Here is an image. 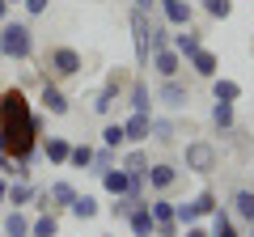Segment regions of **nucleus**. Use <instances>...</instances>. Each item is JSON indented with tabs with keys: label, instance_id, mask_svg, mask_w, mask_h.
<instances>
[{
	"label": "nucleus",
	"instance_id": "nucleus-1",
	"mask_svg": "<svg viewBox=\"0 0 254 237\" xmlns=\"http://www.w3.org/2000/svg\"><path fill=\"white\" fill-rule=\"evenodd\" d=\"M0 136H4V148L9 157L34 165L38 161V140H43V118L34 115V102L21 85H9L0 89Z\"/></svg>",
	"mask_w": 254,
	"mask_h": 237
},
{
	"label": "nucleus",
	"instance_id": "nucleus-2",
	"mask_svg": "<svg viewBox=\"0 0 254 237\" xmlns=\"http://www.w3.org/2000/svg\"><path fill=\"white\" fill-rule=\"evenodd\" d=\"M0 59H13V64H26L34 59V26L30 21H4L0 26Z\"/></svg>",
	"mask_w": 254,
	"mask_h": 237
},
{
	"label": "nucleus",
	"instance_id": "nucleus-3",
	"mask_svg": "<svg viewBox=\"0 0 254 237\" xmlns=\"http://www.w3.org/2000/svg\"><path fill=\"white\" fill-rule=\"evenodd\" d=\"M43 64H47L43 72L51 76V81H72V76H81L85 59H81V51H76V47H51Z\"/></svg>",
	"mask_w": 254,
	"mask_h": 237
},
{
	"label": "nucleus",
	"instance_id": "nucleus-4",
	"mask_svg": "<svg viewBox=\"0 0 254 237\" xmlns=\"http://www.w3.org/2000/svg\"><path fill=\"white\" fill-rule=\"evenodd\" d=\"M182 165H187V174L208 178V174L220 165V153H216L212 140H187V148H182Z\"/></svg>",
	"mask_w": 254,
	"mask_h": 237
},
{
	"label": "nucleus",
	"instance_id": "nucleus-5",
	"mask_svg": "<svg viewBox=\"0 0 254 237\" xmlns=\"http://www.w3.org/2000/svg\"><path fill=\"white\" fill-rule=\"evenodd\" d=\"M127 21H131V43H136V64L148 68V59H153V17H148L144 9H131L127 13Z\"/></svg>",
	"mask_w": 254,
	"mask_h": 237
},
{
	"label": "nucleus",
	"instance_id": "nucleus-6",
	"mask_svg": "<svg viewBox=\"0 0 254 237\" xmlns=\"http://www.w3.org/2000/svg\"><path fill=\"white\" fill-rule=\"evenodd\" d=\"M178 178H182V170H178V165H170V161H153V165H148V174H144V182H148V191H153V195H170L174 186H178Z\"/></svg>",
	"mask_w": 254,
	"mask_h": 237
},
{
	"label": "nucleus",
	"instance_id": "nucleus-7",
	"mask_svg": "<svg viewBox=\"0 0 254 237\" xmlns=\"http://www.w3.org/2000/svg\"><path fill=\"white\" fill-rule=\"evenodd\" d=\"M38 106H43V110H47L51 118H64L68 110H72V102H68V93L60 89V81L43 76V89H38Z\"/></svg>",
	"mask_w": 254,
	"mask_h": 237
},
{
	"label": "nucleus",
	"instance_id": "nucleus-8",
	"mask_svg": "<svg viewBox=\"0 0 254 237\" xmlns=\"http://www.w3.org/2000/svg\"><path fill=\"white\" fill-rule=\"evenodd\" d=\"M148 212H153V220H157V237H182V225L174 220V203L165 199V195H153V199H148Z\"/></svg>",
	"mask_w": 254,
	"mask_h": 237
},
{
	"label": "nucleus",
	"instance_id": "nucleus-9",
	"mask_svg": "<svg viewBox=\"0 0 254 237\" xmlns=\"http://www.w3.org/2000/svg\"><path fill=\"white\" fill-rule=\"evenodd\" d=\"M123 81H127V76L119 72V68L106 76V85H102V89H98V98H93V115H110V110H115L119 93H123Z\"/></svg>",
	"mask_w": 254,
	"mask_h": 237
},
{
	"label": "nucleus",
	"instance_id": "nucleus-10",
	"mask_svg": "<svg viewBox=\"0 0 254 237\" xmlns=\"http://www.w3.org/2000/svg\"><path fill=\"white\" fill-rule=\"evenodd\" d=\"M153 98L161 102L165 110H182V106L190 102V89L178 81V76H170V81H161V85H157V93H153Z\"/></svg>",
	"mask_w": 254,
	"mask_h": 237
},
{
	"label": "nucleus",
	"instance_id": "nucleus-11",
	"mask_svg": "<svg viewBox=\"0 0 254 237\" xmlns=\"http://www.w3.org/2000/svg\"><path fill=\"white\" fill-rule=\"evenodd\" d=\"M123 136H127V144H148V136H153V115H131L123 118Z\"/></svg>",
	"mask_w": 254,
	"mask_h": 237
},
{
	"label": "nucleus",
	"instance_id": "nucleus-12",
	"mask_svg": "<svg viewBox=\"0 0 254 237\" xmlns=\"http://www.w3.org/2000/svg\"><path fill=\"white\" fill-rule=\"evenodd\" d=\"M148 165H153V157L144 153V144H131V148L123 153V161H119V170H123L127 178H144Z\"/></svg>",
	"mask_w": 254,
	"mask_h": 237
},
{
	"label": "nucleus",
	"instance_id": "nucleus-13",
	"mask_svg": "<svg viewBox=\"0 0 254 237\" xmlns=\"http://www.w3.org/2000/svg\"><path fill=\"white\" fill-rule=\"evenodd\" d=\"M148 64H153V72L161 76V81H170V76H178V68H182V55L174 51V47H157Z\"/></svg>",
	"mask_w": 254,
	"mask_h": 237
},
{
	"label": "nucleus",
	"instance_id": "nucleus-14",
	"mask_svg": "<svg viewBox=\"0 0 254 237\" xmlns=\"http://www.w3.org/2000/svg\"><path fill=\"white\" fill-rule=\"evenodd\" d=\"M38 153H43L51 165H68V153H72V140H68V136H43V140H38Z\"/></svg>",
	"mask_w": 254,
	"mask_h": 237
},
{
	"label": "nucleus",
	"instance_id": "nucleus-15",
	"mask_svg": "<svg viewBox=\"0 0 254 237\" xmlns=\"http://www.w3.org/2000/svg\"><path fill=\"white\" fill-rule=\"evenodd\" d=\"M30 220H34L30 208H9L4 220H0V229H4V237H30Z\"/></svg>",
	"mask_w": 254,
	"mask_h": 237
},
{
	"label": "nucleus",
	"instance_id": "nucleus-16",
	"mask_svg": "<svg viewBox=\"0 0 254 237\" xmlns=\"http://www.w3.org/2000/svg\"><path fill=\"white\" fill-rule=\"evenodd\" d=\"M153 89H148V81L144 76H136V81H131V89H127V106L136 110V115H153Z\"/></svg>",
	"mask_w": 254,
	"mask_h": 237
},
{
	"label": "nucleus",
	"instance_id": "nucleus-17",
	"mask_svg": "<svg viewBox=\"0 0 254 237\" xmlns=\"http://www.w3.org/2000/svg\"><path fill=\"white\" fill-rule=\"evenodd\" d=\"M127 229H131V237H157V220H153V212H148V203H140V208L127 212Z\"/></svg>",
	"mask_w": 254,
	"mask_h": 237
},
{
	"label": "nucleus",
	"instance_id": "nucleus-18",
	"mask_svg": "<svg viewBox=\"0 0 254 237\" xmlns=\"http://www.w3.org/2000/svg\"><path fill=\"white\" fill-rule=\"evenodd\" d=\"M170 47L182 55V59H190V55L203 47V34H199V30H190V26H182L178 34H170Z\"/></svg>",
	"mask_w": 254,
	"mask_h": 237
},
{
	"label": "nucleus",
	"instance_id": "nucleus-19",
	"mask_svg": "<svg viewBox=\"0 0 254 237\" xmlns=\"http://www.w3.org/2000/svg\"><path fill=\"white\" fill-rule=\"evenodd\" d=\"M34 195H38V186L30 182V178H9V208H30L34 203Z\"/></svg>",
	"mask_w": 254,
	"mask_h": 237
},
{
	"label": "nucleus",
	"instance_id": "nucleus-20",
	"mask_svg": "<svg viewBox=\"0 0 254 237\" xmlns=\"http://www.w3.org/2000/svg\"><path fill=\"white\" fill-rule=\"evenodd\" d=\"M187 64L195 68V76H203V81H212V76H220V59H216V55L208 51V47H199V51L190 55Z\"/></svg>",
	"mask_w": 254,
	"mask_h": 237
},
{
	"label": "nucleus",
	"instance_id": "nucleus-21",
	"mask_svg": "<svg viewBox=\"0 0 254 237\" xmlns=\"http://www.w3.org/2000/svg\"><path fill=\"white\" fill-rule=\"evenodd\" d=\"M30 237H60V212H34Z\"/></svg>",
	"mask_w": 254,
	"mask_h": 237
},
{
	"label": "nucleus",
	"instance_id": "nucleus-22",
	"mask_svg": "<svg viewBox=\"0 0 254 237\" xmlns=\"http://www.w3.org/2000/svg\"><path fill=\"white\" fill-rule=\"evenodd\" d=\"M237 115H233V102H212V127L216 131H233Z\"/></svg>",
	"mask_w": 254,
	"mask_h": 237
},
{
	"label": "nucleus",
	"instance_id": "nucleus-23",
	"mask_svg": "<svg viewBox=\"0 0 254 237\" xmlns=\"http://www.w3.org/2000/svg\"><path fill=\"white\" fill-rule=\"evenodd\" d=\"M127 182H131V178H127V174L119 170V165H115V170H106V174H102V191H106L110 199H115V195H127Z\"/></svg>",
	"mask_w": 254,
	"mask_h": 237
},
{
	"label": "nucleus",
	"instance_id": "nucleus-24",
	"mask_svg": "<svg viewBox=\"0 0 254 237\" xmlns=\"http://www.w3.org/2000/svg\"><path fill=\"white\" fill-rule=\"evenodd\" d=\"M212 98L216 102H237L242 98V85L229 81V76H212Z\"/></svg>",
	"mask_w": 254,
	"mask_h": 237
},
{
	"label": "nucleus",
	"instance_id": "nucleus-25",
	"mask_svg": "<svg viewBox=\"0 0 254 237\" xmlns=\"http://www.w3.org/2000/svg\"><path fill=\"white\" fill-rule=\"evenodd\" d=\"M68 212H72L76 220H93V216L102 212V203H98V195H89V191H85V195H76V203H72Z\"/></svg>",
	"mask_w": 254,
	"mask_h": 237
},
{
	"label": "nucleus",
	"instance_id": "nucleus-26",
	"mask_svg": "<svg viewBox=\"0 0 254 237\" xmlns=\"http://www.w3.org/2000/svg\"><path fill=\"white\" fill-rule=\"evenodd\" d=\"M208 233L212 237H242V233H237V225H233V216H229V212H212V229H208Z\"/></svg>",
	"mask_w": 254,
	"mask_h": 237
},
{
	"label": "nucleus",
	"instance_id": "nucleus-27",
	"mask_svg": "<svg viewBox=\"0 0 254 237\" xmlns=\"http://www.w3.org/2000/svg\"><path fill=\"white\" fill-rule=\"evenodd\" d=\"M174 220L187 229V225H199L203 212H199V203H195V199H187V203H174Z\"/></svg>",
	"mask_w": 254,
	"mask_h": 237
},
{
	"label": "nucleus",
	"instance_id": "nucleus-28",
	"mask_svg": "<svg viewBox=\"0 0 254 237\" xmlns=\"http://www.w3.org/2000/svg\"><path fill=\"white\" fill-rule=\"evenodd\" d=\"M115 165H119V153H115V148H93V165H89V174H98V178H102V174L115 170Z\"/></svg>",
	"mask_w": 254,
	"mask_h": 237
},
{
	"label": "nucleus",
	"instance_id": "nucleus-29",
	"mask_svg": "<svg viewBox=\"0 0 254 237\" xmlns=\"http://www.w3.org/2000/svg\"><path fill=\"white\" fill-rule=\"evenodd\" d=\"M93 165V144H72V153H68V170H85L89 174Z\"/></svg>",
	"mask_w": 254,
	"mask_h": 237
},
{
	"label": "nucleus",
	"instance_id": "nucleus-30",
	"mask_svg": "<svg viewBox=\"0 0 254 237\" xmlns=\"http://www.w3.org/2000/svg\"><path fill=\"white\" fill-rule=\"evenodd\" d=\"M233 212L250 225V220H254V191H246V186H242V191H233Z\"/></svg>",
	"mask_w": 254,
	"mask_h": 237
},
{
	"label": "nucleus",
	"instance_id": "nucleus-31",
	"mask_svg": "<svg viewBox=\"0 0 254 237\" xmlns=\"http://www.w3.org/2000/svg\"><path fill=\"white\" fill-rule=\"evenodd\" d=\"M127 144V136H123V123H106V127H102V148H123Z\"/></svg>",
	"mask_w": 254,
	"mask_h": 237
},
{
	"label": "nucleus",
	"instance_id": "nucleus-32",
	"mask_svg": "<svg viewBox=\"0 0 254 237\" xmlns=\"http://www.w3.org/2000/svg\"><path fill=\"white\" fill-rule=\"evenodd\" d=\"M174 136H178V127H174L170 118H153V136H148V140H157V144H174Z\"/></svg>",
	"mask_w": 254,
	"mask_h": 237
},
{
	"label": "nucleus",
	"instance_id": "nucleus-33",
	"mask_svg": "<svg viewBox=\"0 0 254 237\" xmlns=\"http://www.w3.org/2000/svg\"><path fill=\"white\" fill-rule=\"evenodd\" d=\"M203 13L216 17V21H225L229 13H233V0H203Z\"/></svg>",
	"mask_w": 254,
	"mask_h": 237
},
{
	"label": "nucleus",
	"instance_id": "nucleus-34",
	"mask_svg": "<svg viewBox=\"0 0 254 237\" xmlns=\"http://www.w3.org/2000/svg\"><path fill=\"white\" fill-rule=\"evenodd\" d=\"M195 203H199V212H203V216H212V212L220 208V203H216V195H212V191H199V195H195Z\"/></svg>",
	"mask_w": 254,
	"mask_h": 237
},
{
	"label": "nucleus",
	"instance_id": "nucleus-35",
	"mask_svg": "<svg viewBox=\"0 0 254 237\" xmlns=\"http://www.w3.org/2000/svg\"><path fill=\"white\" fill-rule=\"evenodd\" d=\"M157 47H170V26L165 21H153V51Z\"/></svg>",
	"mask_w": 254,
	"mask_h": 237
},
{
	"label": "nucleus",
	"instance_id": "nucleus-36",
	"mask_svg": "<svg viewBox=\"0 0 254 237\" xmlns=\"http://www.w3.org/2000/svg\"><path fill=\"white\" fill-rule=\"evenodd\" d=\"M21 9H26V17H43L51 9V0H21Z\"/></svg>",
	"mask_w": 254,
	"mask_h": 237
},
{
	"label": "nucleus",
	"instance_id": "nucleus-37",
	"mask_svg": "<svg viewBox=\"0 0 254 237\" xmlns=\"http://www.w3.org/2000/svg\"><path fill=\"white\" fill-rule=\"evenodd\" d=\"M182 237H212V233L203 225H187V233H182Z\"/></svg>",
	"mask_w": 254,
	"mask_h": 237
},
{
	"label": "nucleus",
	"instance_id": "nucleus-38",
	"mask_svg": "<svg viewBox=\"0 0 254 237\" xmlns=\"http://www.w3.org/2000/svg\"><path fill=\"white\" fill-rule=\"evenodd\" d=\"M9 17H13V4H9V0H0V26H4Z\"/></svg>",
	"mask_w": 254,
	"mask_h": 237
},
{
	"label": "nucleus",
	"instance_id": "nucleus-39",
	"mask_svg": "<svg viewBox=\"0 0 254 237\" xmlns=\"http://www.w3.org/2000/svg\"><path fill=\"white\" fill-rule=\"evenodd\" d=\"M153 4L157 0H131V9H144V13H153Z\"/></svg>",
	"mask_w": 254,
	"mask_h": 237
},
{
	"label": "nucleus",
	"instance_id": "nucleus-40",
	"mask_svg": "<svg viewBox=\"0 0 254 237\" xmlns=\"http://www.w3.org/2000/svg\"><path fill=\"white\" fill-rule=\"evenodd\" d=\"M9 199V178H0V203Z\"/></svg>",
	"mask_w": 254,
	"mask_h": 237
},
{
	"label": "nucleus",
	"instance_id": "nucleus-41",
	"mask_svg": "<svg viewBox=\"0 0 254 237\" xmlns=\"http://www.w3.org/2000/svg\"><path fill=\"white\" fill-rule=\"evenodd\" d=\"M0 153H9V148H4V136H0Z\"/></svg>",
	"mask_w": 254,
	"mask_h": 237
},
{
	"label": "nucleus",
	"instance_id": "nucleus-42",
	"mask_svg": "<svg viewBox=\"0 0 254 237\" xmlns=\"http://www.w3.org/2000/svg\"><path fill=\"white\" fill-rule=\"evenodd\" d=\"M250 237H254V220H250Z\"/></svg>",
	"mask_w": 254,
	"mask_h": 237
},
{
	"label": "nucleus",
	"instance_id": "nucleus-43",
	"mask_svg": "<svg viewBox=\"0 0 254 237\" xmlns=\"http://www.w3.org/2000/svg\"><path fill=\"white\" fill-rule=\"evenodd\" d=\"M9 4H21V0H9Z\"/></svg>",
	"mask_w": 254,
	"mask_h": 237
},
{
	"label": "nucleus",
	"instance_id": "nucleus-44",
	"mask_svg": "<svg viewBox=\"0 0 254 237\" xmlns=\"http://www.w3.org/2000/svg\"><path fill=\"white\" fill-rule=\"evenodd\" d=\"M102 237H110V233H102Z\"/></svg>",
	"mask_w": 254,
	"mask_h": 237
}]
</instances>
